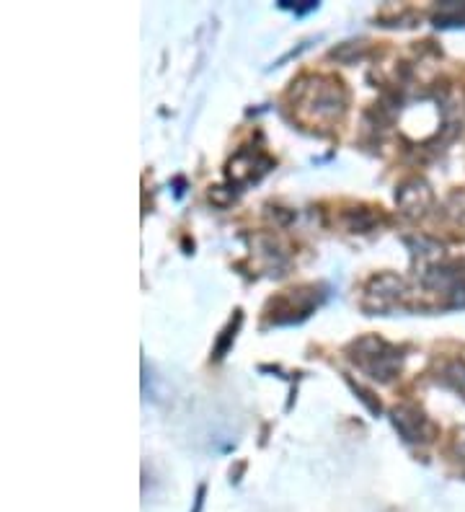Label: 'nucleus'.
<instances>
[{
  "label": "nucleus",
  "instance_id": "1",
  "mask_svg": "<svg viewBox=\"0 0 465 512\" xmlns=\"http://www.w3.org/2000/svg\"><path fill=\"white\" fill-rule=\"evenodd\" d=\"M354 352H357L352 357L354 363L360 365L365 373H370V378H378V381H391L393 375H396L398 365H401V357H398L396 347L385 344L383 339H360V342L354 344Z\"/></svg>",
  "mask_w": 465,
  "mask_h": 512
},
{
  "label": "nucleus",
  "instance_id": "4",
  "mask_svg": "<svg viewBox=\"0 0 465 512\" xmlns=\"http://www.w3.org/2000/svg\"><path fill=\"white\" fill-rule=\"evenodd\" d=\"M450 378L455 381V388L465 394V365H453V368H450Z\"/></svg>",
  "mask_w": 465,
  "mask_h": 512
},
{
  "label": "nucleus",
  "instance_id": "5",
  "mask_svg": "<svg viewBox=\"0 0 465 512\" xmlns=\"http://www.w3.org/2000/svg\"><path fill=\"white\" fill-rule=\"evenodd\" d=\"M455 453H458V458H463L465 463V430L458 432V438H455Z\"/></svg>",
  "mask_w": 465,
  "mask_h": 512
},
{
  "label": "nucleus",
  "instance_id": "3",
  "mask_svg": "<svg viewBox=\"0 0 465 512\" xmlns=\"http://www.w3.org/2000/svg\"><path fill=\"white\" fill-rule=\"evenodd\" d=\"M437 21H442V24H458V21H465V3L463 6H458V3H447V6L442 8L440 16H437Z\"/></svg>",
  "mask_w": 465,
  "mask_h": 512
},
{
  "label": "nucleus",
  "instance_id": "2",
  "mask_svg": "<svg viewBox=\"0 0 465 512\" xmlns=\"http://www.w3.org/2000/svg\"><path fill=\"white\" fill-rule=\"evenodd\" d=\"M396 427L403 432L406 440H432V422L419 409L401 406L396 409Z\"/></svg>",
  "mask_w": 465,
  "mask_h": 512
}]
</instances>
